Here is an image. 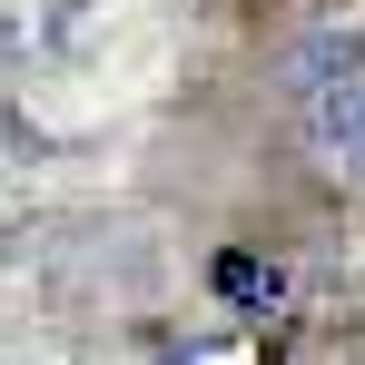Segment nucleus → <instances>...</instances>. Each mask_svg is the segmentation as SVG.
Wrapping results in <instances>:
<instances>
[{
    "mask_svg": "<svg viewBox=\"0 0 365 365\" xmlns=\"http://www.w3.org/2000/svg\"><path fill=\"white\" fill-rule=\"evenodd\" d=\"M297 109H306V138H316V158H326L346 187H365V69L326 79V89H306Z\"/></svg>",
    "mask_w": 365,
    "mask_h": 365,
    "instance_id": "f257e3e1",
    "label": "nucleus"
},
{
    "mask_svg": "<svg viewBox=\"0 0 365 365\" xmlns=\"http://www.w3.org/2000/svg\"><path fill=\"white\" fill-rule=\"evenodd\" d=\"M346 69H365V50H356V30H316V40H297L287 50V89H326V79H346Z\"/></svg>",
    "mask_w": 365,
    "mask_h": 365,
    "instance_id": "f03ea898",
    "label": "nucleus"
}]
</instances>
